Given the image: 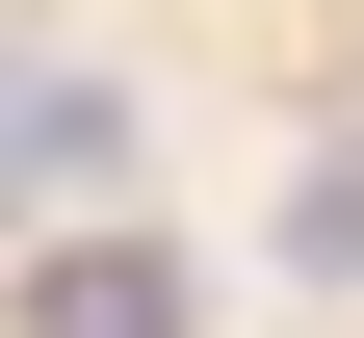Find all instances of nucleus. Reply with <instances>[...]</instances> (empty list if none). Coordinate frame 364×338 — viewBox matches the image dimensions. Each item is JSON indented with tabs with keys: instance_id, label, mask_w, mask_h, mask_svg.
Masks as SVG:
<instances>
[{
	"instance_id": "obj_3",
	"label": "nucleus",
	"mask_w": 364,
	"mask_h": 338,
	"mask_svg": "<svg viewBox=\"0 0 364 338\" xmlns=\"http://www.w3.org/2000/svg\"><path fill=\"white\" fill-rule=\"evenodd\" d=\"M287 260H312V286H364V157H312V182H287Z\"/></svg>"
},
{
	"instance_id": "obj_2",
	"label": "nucleus",
	"mask_w": 364,
	"mask_h": 338,
	"mask_svg": "<svg viewBox=\"0 0 364 338\" xmlns=\"http://www.w3.org/2000/svg\"><path fill=\"white\" fill-rule=\"evenodd\" d=\"M0 338H208V286H182L156 234H26V286H0Z\"/></svg>"
},
{
	"instance_id": "obj_1",
	"label": "nucleus",
	"mask_w": 364,
	"mask_h": 338,
	"mask_svg": "<svg viewBox=\"0 0 364 338\" xmlns=\"http://www.w3.org/2000/svg\"><path fill=\"white\" fill-rule=\"evenodd\" d=\"M0 182H26V234H130V78L105 53H26L0 78Z\"/></svg>"
}]
</instances>
